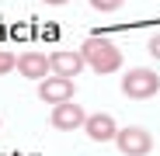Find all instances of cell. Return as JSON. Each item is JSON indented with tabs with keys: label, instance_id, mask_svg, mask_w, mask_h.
Wrapping results in <instances>:
<instances>
[{
	"label": "cell",
	"instance_id": "obj_4",
	"mask_svg": "<svg viewBox=\"0 0 160 156\" xmlns=\"http://www.w3.org/2000/svg\"><path fill=\"white\" fill-rule=\"evenodd\" d=\"M49 121H52V128H59V132H77V128H84L87 111L80 108L77 101H63V104H52Z\"/></svg>",
	"mask_w": 160,
	"mask_h": 156
},
{
	"label": "cell",
	"instance_id": "obj_7",
	"mask_svg": "<svg viewBox=\"0 0 160 156\" xmlns=\"http://www.w3.org/2000/svg\"><path fill=\"white\" fill-rule=\"evenodd\" d=\"M18 73L28 76V80H45L52 73V63H49L45 52H21L18 56Z\"/></svg>",
	"mask_w": 160,
	"mask_h": 156
},
{
	"label": "cell",
	"instance_id": "obj_12",
	"mask_svg": "<svg viewBox=\"0 0 160 156\" xmlns=\"http://www.w3.org/2000/svg\"><path fill=\"white\" fill-rule=\"evenodd\" d=\"M45 4H52V7H59V4H66V0H45Z\"/></svg>",
	"mask_w": 160,
	"mask_h": 156
},
{
	"label": "cell",
	"instance_id": "obj_11",
	"mask_svg": "<svg viewBox=\"0 0 160 156\" xmlns=\"http://www.w3.org/2000/svg\"><path fill=\"white\" fill-rule=\"evenodd\" d=\"M150 56H153V59H160V31L150 38Z\"/></svg>",
	"mask_w": 160,
	"mask_h": 156
},
{
	"label": "cell",
	"instance_id": "obj_3",
	"mask_svg": "<svg viewBox=\"0 0 160 156\" xmlns=\"http://www.w3.org/2000/svg\"><path fill=\"white\" fill-rule=\"evenodd\" d=\"M115 146H118L122 156H146L153 149V135L146 132L143 125H125V128H118Z\"/></svg>",
	"mask_w": 160,
	"mask_h": 156
},
{
	"label": "cell",
	"instance_id": "obj_6",
	"mask_svg": "<svg viewBox=\"0 0 160 156\" xmlns=\"http://www.w3.org/2000/svg\"><path fill=\"white\" fill-rule=\"evenodd\" d=\"M84 132H87L91 142H115L118 125H115V118H112L108 111H94V115H87V121H84Z\"/></svg>",
	"mask_w": 160,
	"mask_h": 156
},
{
	"label": "cell",
	"instance_id": "obj_2",
	"mask_svg": "<svg viewBox=\"0 0 160 156\" xmlns=\"http://www.w3.org/2000/svg\"><path fill=\"white\" fill-rule=\"evenodd\" d=\"M160 90V76L153 73V69H146V66H136V69H129L125 76H122V94L129 97V101H146V97H153Z\"/></svg>",
	"mask_w": 160,
	"mask_h": 156
},
{
	"label": "cell",
	"instance_id": "obj_1",
	"mask_svg": "<svg viewBox=\"0 0 160 156\" xmlns=\"http://www.w3.org/2000/svg\"><path fill=\"white\" fill-rule=\"evenodd\" d=\"M80 56H84L87 66H91L94 73H101V76L122 69V52H118V45L108 42V38H101V35H91L84 45H80Z\"/></svg>",
	"mask_w": 160,
	"mask_h": 156
},
{
	"label": "cell",
	"instance_id": "obj_9",
	"mask_svg": "<svg viewBox=\"0 0 160 156\" xmlns=\"http://www.w3.org/2000/svg\"><path fill=\"white\" fill-rule=\"evenodd\" d=\"M122 4H125V0H91V7L101 11V14H112V11H118Z\"/></svg>",
	"mask_w": 160,
	"mask_h": 156
},
{
	"label": "cell",
	"instance_id": "obj_10",
	"mask_svg": "<svg viewBox=\"0 0 160 156\" xmlns=\"http://www.w3.org/2000/svg\"><path fill=\"white\" fill-rule=\"evenodd\" d=\"M11 69H18V56H14V52H4V49H0V76L11 73Z\"/></svg>",
	"mask_w": 160,
	"mask_h": 156
},
{
	"label": "cell",
	"instance_id": "obj_8",
	"mask_svg": "<svg viewBox=\"0 0 160 156\" xmlns=\"http://www.w3.org/2000/svg\"><path fill=\"white\" fill-rule=\"evenodd\" d=\"M49 63H52V73L56 76H70V80H77V73L87 66V59L80 56V49L77 52H52Z\"/></svg>",
	"mask_w": 160,
	"mask_h": 156
},
{
	"label": "cell",
	"instance_id": "obj_5",
	"mask_svg": "<svg viewBox=\"0 0 160 156\" xmlns=\"http://www.w3.org/2000/svg\"><path fill=\"white\" fill-rule=\"evenodd\" d=\"M73 90L77 83L70 80V76H45V80H38V97L45 104H63V101H73Z\"/></svg>",
	"mask_w": 160,
	"mask_h": 156
}]
</instances>
